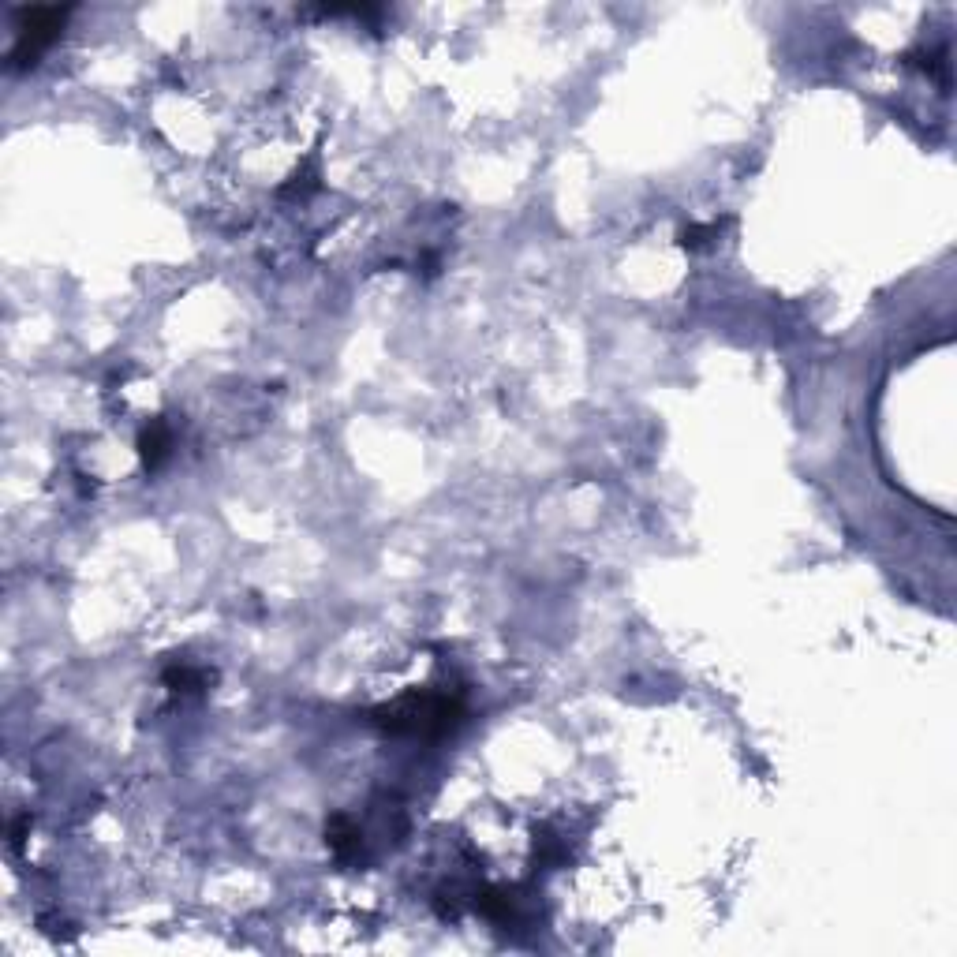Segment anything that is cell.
I'll use <instances>...</instances> for the list:
<instances>
[{
	"instance_id": "obj_5",
	"label": "cell",
	"mask_w": 957,
	"mask_h": 957,
	"mask_svg": "<svg viewBox=\"0 0 957 957\" xmlns=\"http://www.w3.org/2000/svg\"><path fill=\"white\" fill-rule=\"evenodd\" d=\"M722 232V225L718 221H711V225H692V229L681 232V243H685L688 251H696V247H703V243H711Z\"/></svg>"
},
{
	"instance_id": "obj_4",
	"label": "cell",
	"mask_w": 957,
	"mask_h": 957,
	"mask_svg": "<svg viewBox=\"0 0 957 957\" xmlns=\"http://www.w3.org/2000/svg\"><path fill=\"white\" fill-rule=\"evenodd\" d=\"M326 838H329V849H333V857L337 860H352L359 853V845H363L359 827L348 819V815H333V819H329Z\"/></svg>"
},
{
	"instance_id": "obj_2",
	"label": "cell",
	"mask_w": 957,
	"mask_h": 957,
	"mask_svg": "<svg viewBox=\"0 0 957 957\" xmlns=\"http://www.w3.org/2000/svg\"><path fill=\"white\" fill-rule=\"evenodd\" d=\"M72 15V8H23L19 12V27H15V49L12 64L27 68L42 57L49 45L57 42V34L64 30V19Z\"/></svg>"
},
{
	"instance_id": "obj_1",
	"label": "cell",
	"mask_w": 957,
	"mask_h": 957,
	"mask_svg": "<svg viewBox=\"0 0 957 957\" xmlns=\"http://www.w3.org/2000/svg\"><path fill=\"white\" fill-rule=\"evenodd\" d=\"M371 722L386 733L408 737H445L464 722V700L449 692H408L400 700L371 711Z\"/></svg>"
},
{
	"instance_id": "obj_3",
	"label": "cell",
	"mask_w": 957,
	"mask_h": 957,
	"mask_svg": "<svg viewBox=\"0 0 957 957\" xmlns=\"http://www.w3.org/2000/svg\"><path fill=\"white\" fill-rule=\"evenodd\" d=\"M172 449V430L169 423H161V419H154L150 427L139 434V457H143V464L154 472V468H161L165 464V457H169Z\"/></svg>"
}]
</instances>
